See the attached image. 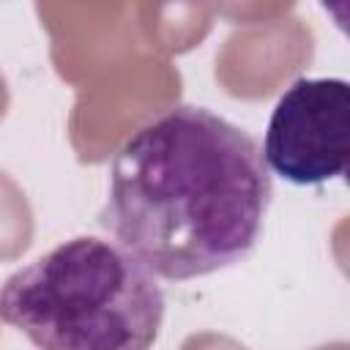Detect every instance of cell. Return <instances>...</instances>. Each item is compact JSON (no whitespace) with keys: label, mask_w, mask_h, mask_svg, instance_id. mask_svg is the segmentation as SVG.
Returning a JSON list of instances; mask_svg holds the SVG:
<instances>
[{"label":"cell","mask_w":350,"mask_h":350,"mask_svg":"<svg viewBox=\"0 0 350 350\" xmlns=\"http://www.w3.org/2000/svg\"><path fill=\"white\" fill-rule=\"evenodd\" d=\"M271 197L260 145L227 118L178 104L118 148L98 221L153 276L189 282L254 252Z\"/></svg>","instance_id":"cell-1"},{"label":"cell","mask_w":350,"mask_h":350,"mask_svg":"<svg viewBox=\"0 0 350 350\" xmlns=\"http://www.w3.org/2000/svg\"><path fill=\"white\" fill-rule=\"evenodd\" d=\"M0 320L38 350H150L164 290L118 241L77 235L3 282Z\"/></svg>","instance_id":"cell-2"},{"label":"cell","mask_w":350,"mask_h":350,"mask_svg":"<svg viewBox=\"0 0 350 350\" xmlns=\"http://www.w3.org/2000/svg\"><path fill=\"white\" fill-rule=\"evenodd\" d=\"M262 159L295 186L345 178L350 164V85L339 77H301L276 101Z\"/></svg>","instance_id":"cell-3"}]
</instances>
